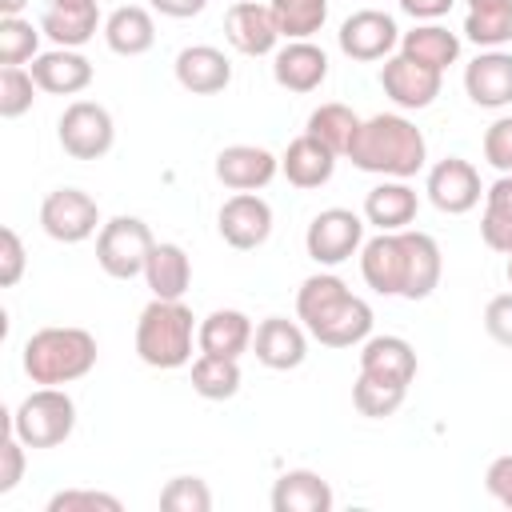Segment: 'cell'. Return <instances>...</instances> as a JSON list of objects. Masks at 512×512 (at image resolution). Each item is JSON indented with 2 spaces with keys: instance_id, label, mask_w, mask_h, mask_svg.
<instances>
[{
  "instance_id": "cell-44",
  "label": "cell",
  "mask_w": 512,
  "mask_h": 512,
  "mask_svg": "<svg viewBox=\"0 0 512 512\" xmlns=\"http://www.w3.org/2000/svg\"><path fill=\"white\" fill-rule=\"evenodd\" d=\"M484 332L496 344L512 348V292H500V296L488 300V308H484Z\"/></svg>"
},
{
  "instance_id": "cell-26",
  "label": "cell",
  "mask_w": 512,
  "mask_h": 512,
  "mask_svg": "<svg viewBox=\"0 0 512 512\" xmlns=\"http://www.w3.org/2000/svg\"><path fill=\"white\" fill-rule=\"evenodd\" d=\"M332 504L328 480L312 468H292L272 484V512H328Z\"/></svg>"
},
{
  "instance_id": "cell-21",
  "label": "cell",
  "mask_w": 512,
  "mask_h": 512,
  "mask_svg": "<svg viewBox=\"0 0 512 512\" xmlns=\"http://www.w3.org/2000/svg\"><path fill=\"white\" fill-rule=\"evenodd\" d=\"M360 372L380 384L408 388L416 380V348L404 336H368L360 344Z\"/></svg>"
},
{
  "instance_id": "cell-37",
  "label": "cell",
  "mask_w": 512,
  "mask_h": 512,
  "mask_svg": "<svg viewBox=\"0 0 512 512\" xmlns=\"http://www.w3.org/2000/svg\"><path fill=\"white\" fill-rule=\"evenodd\" d=\"M404 396H408V388H396V384H380V380H372V376H356V384H352V404H356V412L360 416H368V420H384V416H392L400 404H404Z\"/></svg>"
},
{
  "instance_id": "cell-35",
  "label": "cell",
  "mask_w": 512,
  "mask_h": 512,
  "mask_svg": "<svg viewBox=\"0 0 512 512\" xmlns=\"http://www.w3.org/2000/svg\"><path fill=\"white\" fill-rule=\"evenodd\" d=\"M356 128H360V116H356L348 104H320V108L308 116V132H312L316 140H324L336 156L348 152Z\"/></svg>"
},
{
  "instance_id": "cell-2",
  "label": "cell",
  "mask_w": 512,
  "mask_h": 512,
  "mask_svg": "<svg viewBox=\"0 0 512 512\" xmlns=\"http://www.w3.org/2000/svg\"><path fill=\"white\" fill-rule=\"evenodd\" d=\"M296 316L324 348H356L372 336V308L340 276L316 272L296 292Z\"/></svg>"
},
{
  "instance_id": "cell-1",
  "label": "cell",
  "mask_w": 512,
  "mask_h": 512,
  "mask_svg": "<svg viewBox=\"0 0 512 512\" xmlns=\"http://www.w3.org/2000/svg\"><path fill=\"white\" fill-rule=\"evenodd\" d=\"M440 272H444L440 244L416 228L380 232V236L364 240V248H360V276L380 296L428 300L440 284Z\"/></svg>"
},
{
  "instance_id": "cell-40",
  "label": "cell",
  "mask_w": 512,
  "mask_h": 512,
  "mask_svg": "<svg viewBox=\"0 0 512 512\" xmlns=\"http://www.w3.org/2000/svg\"><path fill=\"white\" fill-rule=\"evenodd\" d=\"M48 512H120V500L96 488H64L48 500Z\"/></svg>"
},
{
  "instance_id": "cell-41",
  "label": "cell",
  "mask_w": 512,
  "mask_h": 512,
  "mask_svg": "<svg viewBox=\"0 0 512 512\" xmlns=\"http://www.w3.org/2000/svg\"><path fill=\"white\" fill-rule=\"evenodd\" d=\"M24 264H28V252H24V240L16 228H0V284L4 288H16L20 276H24Z\"/></svg>"
},
{
  "instance_id": "cell-23",
  "label": "cell",
  "mask_w": 512,
  "mask_h": 512,
  "mask_svg": "<svg viewBox=\"0 0 512 512\" xmlns=\"http://www.w3.org/2000/svg\"><path fill=\"white\" fill-rule=\"evenodd\" d=\"M280 172L288 176L292 188H304V192L308 188H320L336 172V152L324 140H316L312 132H304V136L288 140V148L280 156Z\"/></svg>"
},
{
  "instance_id": "cell-30",
  "label": "cell",
  "mask_w": 512,
  "mask_h": 512,
  "mask_svg": "<svg viewBox=\"0 0 512 512\" xmlns=\"http://www.w3.org/2000/svg\"><path fill=\"white\" fill-rule=\"evenodd\" d=\"M464 36L476 48H500L512 40V0H468Z\"/></svg>"
},
{
  "instance_id": "cell-18",
  "label": "cell",
  "mask_w": 512,
  "mask_h": 512,
  "mask_svg": "<svg viewBox=\"0 0 512 512\" xmlns=\"http://www.w3.org/2000/svg\"><path fill=\"white\" fill-rule=\"evenodd\" d=\"M176 84L192 96H216L232 84V60L212 44H188L176 52Z\"/></svg>"
},
{
  "instance_id": "cell-7",
  "label": "cell",
  "mask_w": 512,
  "mask_h": 512,
  "mask_svg": "<svg viewBox=\"0 0 512 512\" xmlns=\"http://www.w3.org/2000/svg\"><path fill=\"white\" fill-rule=\"evenodd\" d=\"M152 228L140 216H112L96 232V264L112 280H132L144 276L148 252H152Z\"/></svg>"
},
{
  "instance_id": "cell-33",
  "label": "cell",
  "mask_w": 512,
  "mask_h": 512,
  "mask_svg": "<svg viewBox=\"0 0 512 512\" xmlns=\"http://www.w3.org/2000/svg\"><path fill=\"white\" fill-rule=\"evenodd\" d=\"M192 392L204 400H232L240 392V364L232 356L200 352L192 360Z\"/></svg>"
},
{
  "instance_id": "cell-9",
  "label": "cell",
  "mask_w": 512,
  "mask_h": 512,
  "mask_svg": "<svg viewBox=\"0 0 512 512\" xmlns=\"http://www.w3.org/2000/svg\"><path fill=\"white\" fill-rule=\"evenodd\" d=\"M304 248L316 264L336 268L364 248V220L352 208H324L312 216V224L304 232Z\"/></svg>"
},
{
  "instance_id": "cell-38",
  "label": "cell",
  "mask_w": 512,
  "mask_h": 512,
  "mask_svg": "<svg viewBox=\"0 0 512 512\" xmlns=\"http://www.w3.org/2000/svg\"><path fill=\"white\" fill-rule=\"evenodd\" d=\"M36 100V80L24 64H4L0 68V116L4 120H16L32 108Z\"/></svg>"
},
{
  "instance_id": "cell-28",
  "label": "cell",
  "mask_w": 512,
  "mask_h": 512,
  "mask_svg": "<svg viewBox=\"0 0 512 512\" xmlns=\"http://www.w3.org/2000/svg\"><path fill=\"white\" fill-rule=\"evenodd\" d=\"M104 44L116 56H144L156 44V20L140 4H124L104 20Z\"/></svg>"
},
{
  "instance_id": "cell-45",
  "label": "cell",
  "mask_w": 512,
  "mask_h": 512,
  "mask_svg": "<svg viewBox=\"0 0 512 512\" xmlns=\"http://www.w3.org/2000/svg\"><path fill=\"white\" fill-rule=\"evenodd\" d=\"M484 488H488V496H492L496 504L512 508V452H508V456H496V460L488 464Z\"/></svg>"
},
{
  "instance_id": "cell-13",
  "label": "cell",
  "mask_w": 512,
  "mask_h": 512,
  "mask_svg": "<svg viewBox=\"0 0 512 512\" xmlns=\"http://www.w3.org/2000/svg\"><path fill=\"white\" fill-rule=\"evenodd\" d=\"M380 88H384V96H388L396 108L420 112V108H428V104L440 96L444 72H436V68H428V64H416L412 56L396 52V56H388L384 68H380Z\"/></svg>"
},
{
  "instance_id": "cell-22",
  "label": "cell",
  "mask_w": 512,
  "mask_h": 512,
  "mask_svg": "<svg viewBox=\"0 0 512 512\" xmlns=\"http://www.w3.org/2000/svg\"><path fill=\"white\" fill-rule=\"evenodd\" d=\"M32 80L40 92L48 96H76L92 84V60L80 56L76 48H52V52H40L32 60Z\"/></svg>"
},
{
  "instance_id": "cell-15",
  "label": "cell",
  "mask_w": 512,
  "mask_h": 512,
  "mask_svg": "<svg viewBox=\"0 0 512 512\" xmlns=\"http://www.w3.org/2000/svg\"><path fill=\"white\" fill-rule=\"evenodd\" d=\"M224 36L240 56H272L280 44V24L272 16V4L236 0L224 12Z\"/></svg>"
},
{
  "instance_id": "cell-10",
  "label": "cell",
  "mask_w": 512,
  "mask_h": 512,
  "mask_svg": "<svg viewBox=\"0 0 512 512\" xmlns=\"http://www.w3.org/2000/svg\"><path fill=\"white\" fill-rule=\"evenodd\" d=\"M40 228L56 244H80L100 228V208L84 188H52L40 204Z\"/></svg>"
},
{
  "instance_id": "cell-6",
  "label": "cell",
  "mask_w": 512,
  "mask_h": 512,
  "mask_svg": "<svg viewBox=\"0 0 512 512\" xmlns=\"http://www.w3.org/2000/svg\"><path fill=\"white\" fill-rule=\"evenodd\" d=\"M12 432L28 444V448H56L72 436L76 428V400L64 392V388H52V384H40L36 392H28L16 412L8 416Z\"/></svg>"
},
{
  "instance_id": "cell-39",
  "label": "cell",
  "mask_w": 512,
  "mask_h": 512,
  "mask_svg": "<svg viewBox=\"0 0 512 512\" xmlns=\"http://www.w3.org/2000/svg\"><path fill=\"white\" fill-rule=\"evenodd\" d=\"M160 508L164 512H208L212 508V492L200 476H172L160 488Z\"/></svg>"
},
{
  "instance_id": "cell-32",
  "label": "cell",
  "mask_w": 512,
  "mask_h": 512,
  "mask_svg": "<svg viewBox=\"0 0 512 512\" xmlns=\"http://www.w3.org/2000/svg\"><path fill=\"white\" fill-rule=\"evenodd\" d=\"M96 28H100V8H44L40 16V32L56 48H80L96 36Z\"/></svg>"
},
{
  "instance_id": "cell-27",
  "label": "cell",
  "mask_w": 512,
  "mask_h": 512,
  "mask_svg": "<svg viewBox=\"0 0 512 512\" xmlns=\"http://www.w3.org/2000/svg\"><path fill=\"white\" fill-rule=\"evenodd\" d=\"M144 280L152 288L156 300H184L188 284H192V260L180 244H152L148 264H144Z\"/></svg>"
},
{
  "instance_id": "cell-12",
  "label": "cell",
  "mask_w": 512,
  "mask_h": 512,
  "mask_svg": "<svg viewBox=\"0 0 512 512\" xmlns=\"http://www.w3.org/2000/svg\"><path fill=\"white\" fill-rule=\"evenodd\" d=\"M424 192H428V200H432L436 212H444V216H464V212H472V208L480 204L484 184H480V172H476L468 160L444 156V160H436V164L428 168Z\"/></svg>"
},
{
  "instance_id": "cell-25",
  "label": "cell",
  "mask_w": 512,
  "mask_h": 512,
  "mask_svg": "<svg viewBox=\"0 0 512 512\" xmlns=\"http://www.w3.org/2000/svg\"><path fill=\"white\" fill-rule=\"evenodd\" d=\"M420 212V196L408 180H384L364 196V220L380 232H404Z\"/></svg>"
},
{
  "instance_id": "cell-8",
  "label": "cell",
  "mask_w": 512,
  "mask_h": 512,
  "mask_svg": "<svg viewBox=\"0 0 512 512\" xmlns=\"http://www.w3.org/2000/svg\"><path fill=\"white\" fill-rule=\"evenodd\" d=\"M56 140L72 160H100L116 144L112 112L96 100H72L56 124Z\"/></svg>"
},
{
  "instance_id": "cell-42",
  "label": "cell",
  "mask_w": 512,
  "mask_h": 512,
  "mask_svg": "<svg viewBox=\"0 0 512 512\" xmlns=\"http://www.w3.org/2000/svg\"><path fill=\"white\" fill-rule=\"evenodd\" d=\"M484 160L496 172H512V116H500L484 128Z\"/></svg>"
},
{
  "instance_id": "cell-46",
  "label": "cell",
  "mask_w": 512,
  "mask_h": 512,
  "mask_svg": "<svg viewBox=\"0 0 512 512\" xmlns=\"http://www.w3.org/2000/svg\"><path fill=\"white\" fill-rule=\"evenodd\" d=\"M452 4H456V0H400V8H404L412 20H440V16H448Z\"/></svg>"
},
{
  "instance_id": "cell-36",
  "label": "cell",
  "mask_w": 512,
  "mask_h": 512,
  "mask_svg": "<svg viewBox=\"0 0 512 512\" xmlns=\"http://www.w3.org/2000/svg\"><path fill=\"white\" fill-rule=\"evenodd\" d=\"M40 28L24 16H0V64H28L40 56Z\"/></svg>"
},
{
  "instance_id": "cell-31",
  "label": "cell",
  "mask_w": 512,
  "mask_h": 512,
  "mask_svg": "<svg viewBox=\"0 0 512 512\" xmlns=\"http://www.w3.org/2000/svg\"><path fill=\"white\" fill-rule=\"evenodd\" d=\"M480 236L492 252H512V172H500L492 188H484V216Z\"/></svg>"
},
{
  "instance_id": "cell-43",
  "label": "cell",
  "mask_w": 512,
  "mask_h": 512,
  "mask_svg": "<svg viewBox=\"0 0 512 512\" xmlns=\"http://www.w3.org/2000/svg\"><path fill=\"white\" fill-rule=\"evenodd\" d=\"M24 440L12 432V424H8V436H4V444H0V496H8V492H16V484L24 480Z\"/></svg>"
},
{
  "instance_id": "cell-48",
  "label": "cell",
  "mask_w": 512,
  "mask_h": 512,
  "mask_svg": "<svg viewBox=\"0 0 512 512\" xmlns=\"http://www.w3.org/2000/svg\"><path fill=\"white\" fill-rule=\"evenodd\" d=\"M28 0H0V16H20Z\"/></svg>"
},
{
  "instance_id": "cell-24",
  "label": "cell",
  "mask_w": 512,
  "mask_h": 512,
  "mask_svg": "<svg viewBox=\"0 0 512 512\" xmlns=\"http://www.w3.org/2000/svg\"><path fill=\"white\" fill-rule=\"evenodd\" d=\"M252 336H256V328H252V320L240 308H216V312H208L200 320L196 348L208 352V356H232V360H240L252 348Z\"/></svg>"
},
{
  "instance_id": "cell-5",
  "label": "cell",
  "mask_w": 512,
  "mask_h": 512,
  "mask_svg": "<svg viewBox=\"0 0 512 512\" xmlns=\"http://www.w3.org/2000/svg\"><path fill=\"white\" fill-rule=\"evenodd\" d=\"M196 316L184 300H156L140 312L136 320V356L148 368L172 372L192 360V340H196Z\"/></svg>"
},
{
  "instance_id": "cell-16",
  "label": "cell",
  "mask_w": 512,
  "mask_h": 512,
  "mask_svg": "<svg viewBox=\"0 0 512 512\" xmlns=\"http://www.w3.org/2000/svg\"><path fill=\"white\" fill-rule=\"evenodd\" d=\"M252 352L264 368L272 372H288V368H300L304 356H308V328L296 324V320H284V316H268L256 324V336H252Z\"/></svg>"
},
{
  "instance_id": "cell-17",
  "label": "cell",
  "mask_w": 512,
  "mask_h": 512,
  "mask_svg": "<svg viewBox=\"0 0 512 512\" xmlns=\"http://www.w3.org/2000/svg\"><path fill=\"white\" fill-rule=\"evenodd\" d=\"M272 80L284 92H316L328 80V56L324 48H316L312 40H288L284 48L272 52Z\"/></svg>"
},
{
  "instance_id": "cell-47",
  "label": "cell",
  "mask_w": 512,
  "mask_h": 512,
  "mask_svg": "<svg viewBox=\"0 0 512 512\" xmlns=\"http://www.w3.org/2000/svg\"><path fill=\"white\" fill-rule=\"evenodd\" d=\"M160 16H172V20H188V16H200L208 0H148Z\"/></svg>"
},
{
  "instance_id": "cell-50",
  "label": "cell",
  "mask_w": 512,
  "mask_h": 512,
  "mask_svg": "<svg viewBox=\"0 0 512 512\" xmlns=\"http://www.w3.org/2000/svg\"><path fill=\"white\" fill-rule=\"evenodd\" d=\"M504 276H508V284H512V252H508V264H504Z\"/></svg>"
},
{
  "instance_id": "cell-34",
  "label": "cell",
  "mask_w": 512,
  "mask_h": 512,
  "mask_svg": "<svg viewBox=\"0 0 512 512\" xmlns=\"http://www.w3.org/2000/svg\"><path fill=\"white\" fill-rule=\"evenodd\" d=\"M284 40H308L328 20V0H268Z\"/></svg>"
},
{
  "instance_id": "cell-19",
  "label": "cell",
  "mask_w": 512,
  "mask_h": 512,
  "mask_svg": "<svg viewBox=\"0 0 512 512\" xmlns=\"http://www.w3.org/2000/svg\"><path fill=\"white\" fill-rule=\"evenodd\" d=\"M276 172H280V160L268 148H260V144H228L216 156V180L224 188H232V192L268 188Z\"/></svg>"
},
{
  "instance_id": "cell-49",
  "label": "cell",
  "mask_w": 512,
  "mask_h": 512,
  "mask_svg": "<svg viewBox=\"0 0 512 512\" xmlns=\"http://www.w3.org/2000/svg\"><path fill=\"white\" fill-rule=\"evenodd\" d=\"M48 8H96V0H52Z\"/></svg>"
},
{
  "instance_id": "cell-20",
  "label": "cell",
  "mask_w": 512,
  "mask_h": 512,
  "mask_svg": "<svg viewBox=\"0 0 512 512\" xmlns=\"http://www.w3.org/2000/svg\"><path fill=\"white\" fill-rule=\"evenodd\" d=\"M464 92L476 108H508L512 104V52L484 48L464 68Z\"/></svg>"
},
{
  "instance_id": "cell-14",
  "label": "cell",
  "mask_w": 512,
  "mask_h": 512,
  "mask_svg": "<svg viewBox=\"0 0 512 512\" xmlns=\"http://www.w3.org/2000/svg\"><path fill=\"white\" fill-rule=\"evenodd\" d=\"M216 228H220L228 248L252 252V248H260L272 236V208L256 192H236V196L224 200V208L216 216Z\"/></svg>"
},
{
  "instance_id": "cell-4",
  "label": "cell",
  "mask_w": 512,
  "mask_h": 512,
  "mask_svg": "<svg viewBox=\"0 0 512 512\" xmlns=\"http://www.w3.org/2000/svg\"><path fill=\"white\" fill-rule=\"evenodd\" d=\"M24 372L32 384H72L96 368V336L88 328L52 324L24 340Z\"/></svg>"
},
{
  "instance_id": "cell-29",
  "label": "cell",
  "mask_w": 512,
  "mask_h": 512,
  "mask_svg": "<svg viewBox=\"0 0 512 512\" xmlns=\"http://www.w3.org/2000/svg\"><path fill=\"white\" fill-rule=\"evenodd\" d=\"M400 52L412 56L416 64H428V68L444 72L448 64L460 60V36L448 32V28L436 24V20H424V24H416L412 32L400 36Z\"/></svg>"
},
{
  "instance_id": "cell-11",
  "label": "cell",
  "mask_w": 512,
  "mask_h": 512,
  "mask_svg": "<svg viewBox=\"0 0 512 512\" xmlns=\"http://www.w3.org/2000/svg\"><path fill=\"white\" fill-rule=\"evenodd\" d=\"M336 44L348 60H360V64H372V60H388L392 48L400 44V28L388 12L380 8H360L352 12L340 32H336Z\"/></svg>"
},
{
  "instance_id": "cell-3",
  "label": "cell",
  "mask_w": 512,
  "mask_h": 512,
  "mask_svg": "<svg viewBox=\"0 0 512 512\" xmlns=\"http://www.w3.org/2000/svg\"><path fill=\"white\" fill-rule=\"evenodd\" d=\"M344 156L360 172H372L384 180H408L428 164V140L408 116L380 112V116L360 120Z\"/></svg>"
}]
</instances>
